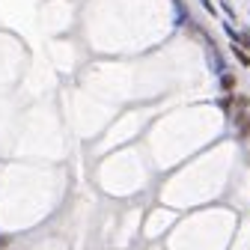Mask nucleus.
<instances>
[{"label":"nucleus","instance_id":"obj_1","mask_svg":"<svg viewBox=\"0 0 250 250\" xmlns=\"http://www.w3.org/2000/svg\"><path fill=\"white\" fill-rule=\"evenodd\" d=\"M232 54H235V60L241 62V66H247V69H250V54H247L244 48H238V45H232Z\"/></svg>","mask_w":250,"mask_h":250},{"label":"nucleus","instance_id":"obj_4","mask_svg":"<svg viewBox=\"0 0 250 250\" xmlns=\"http://www.w3.org/2000/svg\"><path fill=\"white\" fill-rule=\"evenodd\" d=\"M200 3H203V6H206L211 15H217V9H214V3H211V0H200Z\"/></svg>","mask_w":250,"mask_h":250},{"label":"nucleus","instance_id":"obj_2","mask_svg":"<svg viewBox=\"0 0 250 250\" xmlns=\"http://www.w3.org/2000/svg\"><path fill=\"white\" fill-rule=\"evenodd\" d=\"M221 89H227V92H232L235 89V75H221Z\"/></svg>","mask_w":250,"mask_h":250},{"label":"nucleus","instance_id":"obj_3","mask_svg":"<svg viewBox=\"0 0 250 250\" xmlns=\"http://www.w3.org/2000/svg\"><path fill=\"white\" fill-rule=\"evenodd\" d=\"M238 122H241V137H250V116H238Z\"/></svg>","mask_w":250,"mask_h":250}]
</instances>
